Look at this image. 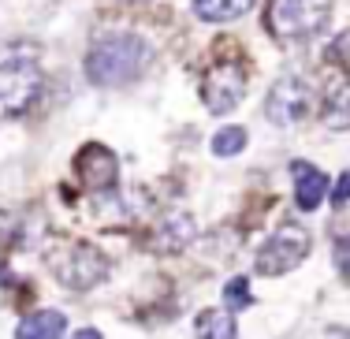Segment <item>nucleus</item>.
<instances>
[{"instance_id":"1","label":"nucleus","mask_w":350,"mask_h":339,"mask_svg":"<svg viewBox=\"0 0 350 339\" xmlns=\"http://www.w3.org/2000/svg\"><path fill=\"white\" fill-rule=\"evenodd\" d=\"M149 64V45L138 34H112L101 38L86 53V79L101 90L127 86L135 82Z\"/></svg>"},{"instance_id":"2","label":"nucleus","mask_w":350,"mask_h":339,"mask_svg":"<svg viewBox=\"0 0 350 339\" xmlns=\"http://www.w3.org/2000/svg\"><path fill=\"white\" fill-rule=\"evenodd\" d=\"M49 269L71 291H90L108 276V258L86 239H53L49 246Z\"/></svg>"},{"instance_id":"3","label":"nucleus","mask_w":350,"mask_h":339,"mask_svg":"<svg viewBox=\"0 0 350 339\" xmlns=\"http://www.w3.org/2000/svg\"><path fill=\"white\" fill-rule=\"evenodd\" d=\"M332 19V0H269V34L280 41H306L321 34Z\"/></svg>"},{"instance_id":"4","label":"nucleus","mask_w":350,"mask_h":339,"mask_svg":"<svg viewBox=\"0 0 350 339\" xmlns=\"http://www.w3.org/2000/svg\"><path fill=\"white\" fill-rule=\"evenodd\" d=\"M41 94V68L27 56H8L0 60V116L15 120L30 109V101Z\"/></svg>"},{"instance_id":"5","label":"nucleus","mask_w":350,"mask_h":339,"mask_svg":"<svg viewBox=\"0 0 350 339\" xmlns=\"http://www.w3.org/2000/svg\"><path fill=\"white\" fill-rule=\"evenodd\" d=\"M306 254H310V231L302 224H283L257 250V272L261 276H283V272L298 269L306 261Z\"/></svg>"},{"instance_id":"6","label":"nucleus","mask_w":350,"mask_h":339,"mask_svg":"<svg viewBox=\"0 0 350 339\" xmlns=\"http://www.w3.org/2000/svg\"><path fill=\"white\" fill-rule=\"evenodd\" d=\"M246 97V71L239 60H216L205 71L202 82V101L213 116H228Z\"/></svg>"},{"instance_id":"7","label":"nucleus","mask_w":350,"mask_h":339,"mask_svg":"<svg viewBox=\"0 0 350 339\" xmlns=\"http://www.w3.org/2000/svg\"><path fill=\"white\" fill-rule=\"evenodd\" d=\"M313 112V90L306 79L298 75H283L276 86L265 97V116H269L276 127H291V123H302Z\"/></svg>"},{"instance_id":"8","label":"nucleus","mask_w":350,"mask_h":339,"mask_svg":"<svg viewBox=\"0 0 350 339\" xmlns=\"http://www.w3.org/2000/svg\"><path fill=\"white\" fill-rule=\"evenodd\" d=\"M75 176H79V183L86 190L105 194V190H112L116 179H120V161H116V153L108 150V146L86 142L75 153Z\"/></svg>"},{"instance_id":"9","label":"nucleus","mask_w":350,"mask_h":339,"mask_svg":"<svg viewBox=\"0 0 350 339\" xmlns=\"http://www.w3.org/2000/svg\"><path fill=\"white\" fill-rule=\"evenodd\" d=\"M194 235H198L194 217L183 213V209H172V213H164V217L153 224L146 246L153 254H179V250H187V246L194 243Z\"/></svg>"},{"instance_id":"10","label":"nucleus","mask_w":350,"mask_h":339,"mask_svg":"<svg viewBox=\"0 0 350 339\" xmlns=\"http://www.w3.org/2000/svg\"><path fill=\"white\" fill-rule=\"evenodd\" d=\"M291 179H295V205L302 213H313L324 202V190H328V176H324L317 164L310 161H291Z\"/></svg>"},{"instance_id":"11","label":"nucleus","mask_w":350,"mask_h":339,"mask_svg":"<svg viewBox=\"0 0 350 339\" xmlns=\"http://www.w3.org/2000/svg\"><path fill=\"white\" fill-rule=\"evenodd\" d=\"M64 328H68V317L60 310H38L19 321L15 339H64Z\"/></svg>"},{"instance_id":"12","label":"nucleus","mask_w":350,"mask_h":339,"mask_svg":"<svg viewBox=\"0 0 350 339\" xmlns=\"http://www.w3.org/2000/svg\"><path fill=\"white\" fill-rule=\"evenodd\" d=\"M194 332L198 339H239V325H235V313L228 310H202L194 321Z\"/></svg>"},{"instance_id":"13","label":"nucleus","mask_w":350,"mask_h":339,"mask_svg":"<svg viewBox=\"0 0 350 339\" xmlns=\"http://www.w3.org/2000/svg\"><path fill=\"white\" fill-rule=\"evenodd\" d=\"M254 8V0H194L198 19L205 23H231L239 15H246Z\"/></svg>"},{"instance_id":"14","label":"nucleus","mask_w":350,"mask_h":339,"mask_svg":"<svg viewBox=\"0 0 350 339\" xmlns=\"http://www.w3.org/2000/svg\"><path fill=\"white\" fill-rule=\"evenodd\" d=\"M324 123L332 131H347L350 127V82H339L336 90H328L324 97Z\"/></svg>"},{"instance_id":"15","label":"nucleus","mask_w":350,"mask_h":339,"mask_svg":"<svg viewBox=\"0 0 350 339\" xmlns=\"http://www.w3.org/2000/svg\"><path fill=\"white\" fill-rule=\"evenodd\" d=\"M246 127H220L213 135V157H239L246 150Z\"/></svg>"},{"instance_id":"16","label":"nucleus","mask_w":350,"mask_h":339,"mask_svg":"<svg viewBox=\"0 0 350 339\" xmlns=\"http://www.w3.org/2000/svg\"><path fill=\"white\" fill-rule=\"evenodd\" d=\"M224 306L228 313H239V310H250L254 306V295H250V280L246 276H235L224 284Z\"/></svg>"},{"instance_id":"17","label":"nucleus","mask_w":350,"mask_h":339,"mask_svg":"<svg viewBox=\"0 0 350 339\" xmlns=\"http://www.w3.org/2000/svg\"><path fill=\"white\" fill-rule=\"evenodd\" d=\"M328 56L339 64V68H350V30H343V34H339L336 41H332Z\"/></svg>"},{"instance_id":"18","label":"nucleus","mask_w":350,"mask_h":339,"mask_svg":"<svg viewBox=\"0 0 350 339\" xmlns=\"http://www.w3.org/2000/svg\"><path fill=\"white\" fill-rule=\"evenodd\" d=\"M336 269L350 280V235H339L336 239Z\"/></svg>"},{"instance_id":"19","label":"nucleus","mask_w":350,"mask_h":339,"mask_svg":"<svg viewBox=\"0 0 350 339\" xmlns=\"http://www.w3.org/2000/svg\"><path fill=\"white\" fill-rule=\"evenodd\" d=\"M347 202H350V168L336 179V187H332V205L339 209V205H347Z\"/></svg>"},{"instance_id":"20","label":"nucleus","mask_w":350,"mask_h":339,"mask_svg":"<svg viewBox=\"0 0 350 339\" xmlns=\"http://www.w3.org/2000/svg\"><path fill=\"white\" fill-rule=\"evenodd\" d=\"M12 239H15V220L8 213H0V261H4V250L12 246Z\"/></svg>"},{"instance_id":"21","label":"nucleus","mask_w":350,"mask_h":339,"mask_svg":"<svg viewBox=\"0 0 350 339\" xmlns=\"http://www.w3.org/2000/svg\"><path fill=\"white\" fill-rule=\"evenodd\" d=\"M71 339H105V336L97 332V328H79V332H75Z\"/></svg>"}]
</instances>
